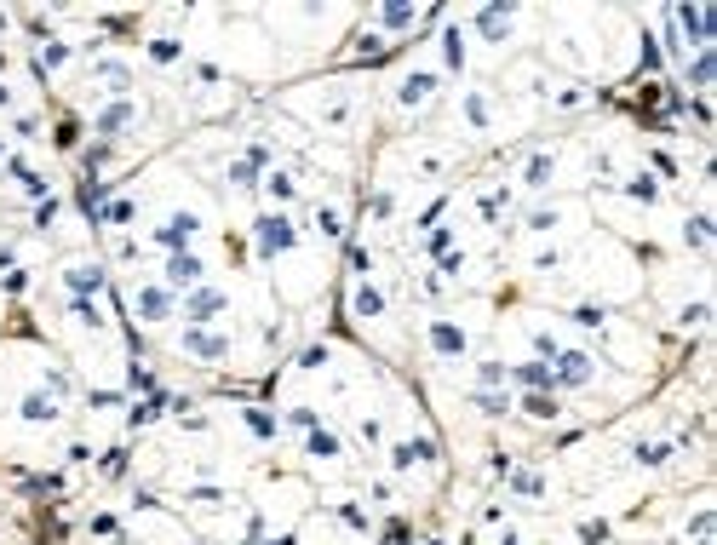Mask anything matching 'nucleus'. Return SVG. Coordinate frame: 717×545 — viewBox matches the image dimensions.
<instances>
[{
    "mask_svg": "<svg viewBox=\"0 0 717 545\" xmlns=\"http://www.w3.org/2000/svg\"><path fill=\"white\" fill-rule=\"evenodd\" d=\"M149 52H155V58H161V64H172V58H178V41H155V46H149Z\"/></svg>",
    "mask_w": 717,
    "mask_h": 545,
    "instance_id": "6ab92c4d",
    "label": "nucleus"
},
{
    "mask_svg": "<svg viewBox=\"0 0 717 545\" xmlns=\"http://www.w3.org/2000/svg\"><path fill=\"white\" fill-rule=\"evenodd\" d=\"M431 86H436V75H413V81L402 86V104H419V98L431 92Z\"/></svg>",
    "mask_w": 717,
    "mask_h": 545,
    "instance_id": "1a4fd4ad",
    "label": "nucleus"
},
{
    "mask_svg": "<svg viewBox=\"0 0 717 545\" xmlns=\"http://www.w3.org/2000/svg\"><path fill=\"white\" fill-rule=\"evenodd\" d=\"M166 310H172V299H166V293H161V287H149V293H144V299H138V316H144V321H161V316H166Z\"/></svg>",
    "mask_w": 717,
    "mask_h": 545,
    "instance_id": "7ed1b4c3",
    "label": "nucleus"
},
{
    "mask_svg": "<svg viewBox=\"0 0 717 545\" xmlns=\"http://www.w3.org/2000/svg\"><path fill=\"white\" fill-rule=\"evenodd\" d=\"M356 310H362V316H379V310H385V299H379L373 287H362V293H356Z\"/></svg>",
    "mask_w": 717,
    "mask_h": 545,
    "instance_id": "f8f14e48",
    "label": "nucleus"
},
{
    "mask_svg": "<svg viewBox=\"0 0 717 545\" xmlns=\"http://www.w3.org/2000/svg\"><path fill=\"white\" fill-rule=\"evenodd\" d=\"M219 310H224V293H196V299H190V316H196V321H213Z\"/></svg>",
    "mask_w": 717,
    "mask_h": 545,
    "instance_id": "39448f33",
    "label": "nucleus"
},
{
    "mask_svg": "<svg viewBox=\"0 0 717 545\" xmlns=\"http://www.w3.org/2000/svg\"><path fill=\"white\" fill-rule=\"evenodd\" d=\"M52 414H58V408H52L46 396H29V402H24V419H52Z\"/></svg>",
    "mask_w": 717,
    "mask_h": 545,
    "instance_id": "ddd939ff",
    "label": "nucleus"
},
{
    "mask_svg": "<svg viewBox=\"0 0 717 545\" xmlns=\"http://www.w3.org/2000/svg\"><path fill=\"white\" fill-rule=\"evenodd\" d=\"M385 24H391V29H402V24H413V12H408V6H391V12H385Z\"/></svg>",
    "mask_w": 717,
    "mask_h": 545,
    "instance_id": "a211bd4d",
    "label": "nucleus"
},
{
    "mask_svg": "<svg viewBox=\"0 0 717 545\" xmlns=\"http://www.w3.org/2000/svg\"><path fill=\"white\" fill-rule=\"evenodd\" d=\"M184 344H190L196 356H207V361H219V356H224V339H213V333H190Z\"/></svg>",
    "mask_w": 717,
    "mask_h": 545,
    "instance_id": "423d86ee",
    "label": "nucleus"
},
{
    "mask_svg": "<svg viewBox=\"0 0 717 545\" xmlns=\"http://www.w3.org/2000/svg\"><path fill=\"white\" fill-rule=\"evenodd\" d=\"M253 230H259V253H281V247H293V230H287V219H276V213H264Z\"/></svg>",
    "mask_w": 717,
    "mask_h": 545,
    "instance_id": "f257e3e1",
    "label": "nucleus"
},
{
    "mask_svg": "<svg viewBox=\"0 0 717 545\" xmlns=\"http://www.w3.org/2000/svg\"><path fill=\"white\" fill-rule=\"evenodd\" d=\"M64 281H69V287H81V293H92V287H104V276H98V270H86V264H81V270H69Z\"/></svg>",
    "mask_w": 717,
    "mask_h": 545,
    "instance_id": "9d476101",
    "label": "nucleus"
},
{
    "mask_svg": "<svg viewBox=\"0 0 717 545\" xmlns=\"http://www.w3.org/2000/svg\"><path fill=\"white\" fill-rule=\"evenodd\" d=\"M166 276H172V281H196V276H201V259H184V253H178V259L166 264Z\"/></svg>",
    "mask_w": 717,
    "mask_h": 545,
    "instance_id": "0eeeda50",
    "label": "nucleus"
},
{
    "mask_svg": "<svg viewBox=\"0 0 717 545\" xmlns=\"http://www.w3.org/2000/svg\"><path fill=\"white\" fill-rule=\"evenodd\" d=\"M574 321H586V327H597V321H603V310H597V304H580V310H574Z\"/></svg>",
    "mask_w": 717,
    "mask_h": 545,
    "instance_id": "aec40b11",
    "label": "nucleus"
},
{
    "mask_svg": "<svg viewBox=\"0 0 717 545\" xmlns=\"http://www.w3.org/2000/svg\"><path fill=\"white\" fill-rule=\"evenodd\" d=\"M666 454H671V448H660V442H648V448H637V459H643V465H660Z\"/></svg>",
    "mask_w": 717,
    "mask_h": 545,
    "instance_id": "f3484780",
    "label": "nucleus"
},
{
    "mask_svg": "<svg viewBox=\"0 0 717 545\" xmlns=\"http://www.w3.org/2000/svg\"><path fill=\"white\" fill-rule=\"evenodd\" d=\"M546 172H551V161H546V155H533V161H528V172H522V178H528V184H546Z\"/></svg>",
    "mask_w": 717,
    "mask_h": 545,
    "instance_id": "4468645a",
    "label": "nucleus"
},
{
    "mask_svg": "<svg viewBox=\"0 0 717 545\" xmlns=\"http://www.w3.org/2000/svg\"><path fill=\"white\" fill-rule=\"evenodd\" d=\"M516 379H522V385H551V374H546V368H516Z\"/></svg>",
    "mask_w": 717,
    "mask_h": 545,
    "instance_id": "2eb2a0df",
    "label": "nucleus"
},
{
    "mask_svg": "<svg viewBox=\"0 0 717 545\" xmlns=\"http://www.w3.org/2000/svg\"><path fill=\"white\" fill-rule=\"evenodd\" d=\"M557 361H563V368H557V379H568V385H586V379H591V361H586L580 350H563Z\"/></svg>",
    "mask_w": 717,
    "mask_h": 545,
    "instance_id": "f03ea898",
    "label": "nucleus"
},
{
    "mask_svg": "<svg viewBox=\"0 0 717 545\" xmlns=\"http://www.w3.org/2000/svg\"><path fill=\"white\" fill-rule=\"evenodd\" d=\"M126 121H132V109H126V104H115V109H104V115H98V132H121Z\"/></svg>",
    "mask_w": 717,
    "mask_h": 545,
    "instance_id": "6e6552de",
    "label": "nucleus"
},
{
    "mask_svg": "<svg viewBox=\"0 0 717 545\" xmlns=\"http://www.w3.org/2000/svg\"><path fill=\"white\" fill-rule=\"evenodd\" d=\"M431 339H436V344H442V350H459V344H465V339H459V333H453V327H436V333H431Z\"/></svg>",
    "mask_w": 717,
    "mask_h": 545,
    "instance_id": "dca6fc26",
    "label": "nucleus"
},
{
    "mask_svg": "<svg viewBox=\"0 0 717 545\" xmlns=\"http://www.w3.org/2000/svg\"><path fill=\"white\" fill-rule=\"evenodd\" d=\"M505 24H511V12H505V6H493V12H476V29H482L488 41H499V35H505Z\"/></svg>",
    "mask_w": 717,
    "mask_h": 545,
    "instance_id": "20e7f679",
    "label": "nucleus"
},
{
    "mask_svg": "<svg viewBox=\"0 0 717 545\" xmlns=\"http://www.w3.org/2000/svg\"><path fill=\"white\" fill-rule=\"evenodd\" d=\"M522 408H528L533 419H557V402H551V396H528Z\"/></svg>",
    "mask_w": 717,
    "mask_h": 545,
    "instance_id": "9b49d317",
    "label": "nucleus"
}]
</instances>
